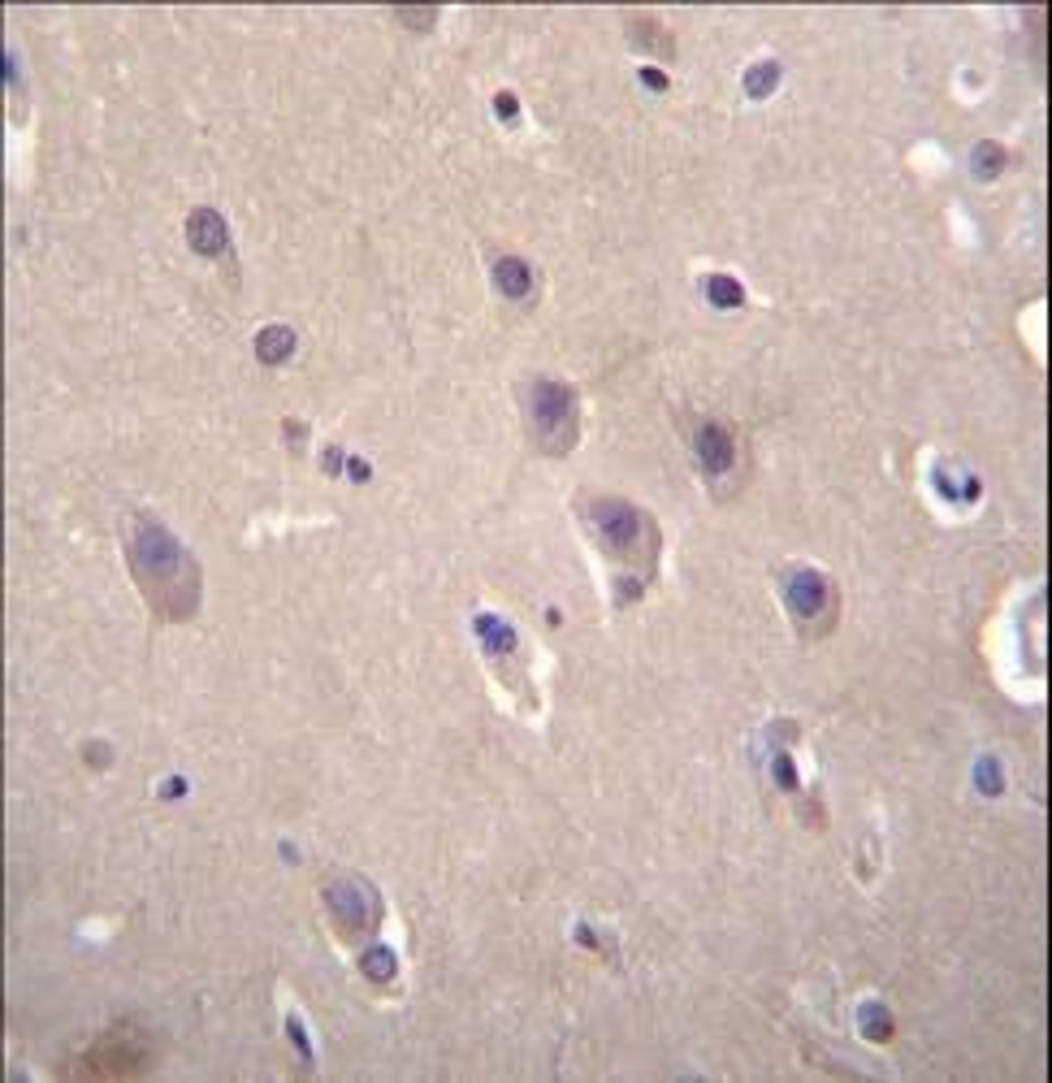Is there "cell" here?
Wrapping results in <instances>:
<instances>
[{
	"label": "cell",
	"instance_id": "5",
	"mask_svg": "<svg viewBox=\"0 0 1052 1083\" xmlns=\"http://www.w3.org/2000/svg\"><path fill=\"white\" fill-rule=\"evenodd\" d=\"M152 1066V1049L148 1040L130 1027H113L104 1032L96 1045L87 1049V1058L78 1062V1075H96V1079H126V1075H143Z\"/></svg>",
	"mask_w": 1052,
	"mask_h": 1083
},
{
	"label": "cell",
	"instance_id": "4",
	"mask_svg": "<svg viewBox=\"0 0 1052 1083\" xmlns=\"http://www.w3.org/2000/svg\"><path fill=\"white\" fill-rule=\"evenodd\" d=\"M784 603H788L793 624L806 637H819L836 624V585L814 568L784 572Z\"/></svg>",
	"mask_w": 1052,
	"mask_h": 1083
},
{
	"label": "cell",
	"instance_id": "18",
	"mask_svg": "<svg viewBox=\"0 0 1052 1083\" xmlns=\"http://www.w3.org/2000/svg\"><path fill=\"white\" fill-rule=\"evenodd\" d=\"M494 109H498V117H516V96H511V91H498Z\"/></svg>",
	"mask_w": 1052,
	"mask_h": 1083
},
{
	"label": "cell",
	"instance_id": "9",
	"mask_svg": "<svg viewBox=\"0 0 1052 1083\" xmlns=\"http://www.w3.org/2000/svg\"><path fill=\"white\" fill-rule=\"evenodd\" d=\"M494 286L507 299H529L533 295V269L520 256H498L494 260Z\"/></svg>",
	"mask_w": 1052,
	"mask_h": 1083
},
{
	"label": "cell",
	"instance_id": "16",
	"mask_svg": "<svg viewBox=\"0 0 1052 1083\" xmlns=\"http://www.w3.org/2000/svg\"><path fill=\"white\" fill-rule=\"evenodd\" d=\"M360 967L373 975V980H390V975H394V954H390V949H368V954L360 958Z\"/></svg>",
	"mask_w": 1052,
	"mask_h": 1083
},
{
	"label": "cell",
	"instance_id": "19",
	"mask_svg": "<svg viewBox=\"0 0 1052 1083\" xmlns=\"http://www.w3.org/2000/svg\"><path fill=\"white\" fill-rule=\"evenodd\" d=\"M775 776H780V785H784V789H793V785H797L793 763H788V759H775Z\"/></svg>",
	"mask_w": 1052,
	"mask_h": 1083
},
{
	"label": "cell",
	"instance_id": "17",
	"mask_svg": "<svg viewBox=\"0 0 1052 1083\" xmlns=\"http://www.w3.org/2000/svg\"><path fill=\"white\" fill-rule=\"evenodd\" d=\"M399 22H407L412 31H429L438 22V9H399Z\"/></svg>",
	"mask_w": 1052,
	"mask_h": 1083
},
{
	"label": "cell",
	"instance_id": "20",
	"mask_svg": "<svg viewBox=\"0 0 1052 1083\" xmlns=\"http://www.w3.org/2000/svg\"><path fill=\"white\" fill-rule=\"evenodd\" d=\"M641 78H646V83H650V87H659V91L667 87V78H663L659 70H641Z\"/></svg>",
	"mask_w": 1052,
	"mask_h": 1083
},
{
	"label": "cell",
	"instance_id": "7",
	"mask_svg": "<svg viewBox=\"0 0 1052 1083\" xmlns=\"http://www.w3.org/2000/svg\"><path fill=\"white\" fill-rule=\"evenodd\" d=\"M693 455H698L706 477H728L736 468V434L723 421H698L693 425Z\"/></svg>",
	"mask_w": 1052,
	"mask_h": 1083
},
{
	"label": "cell",
	"instance_id": "21",
	"mask_svg": "<svg viewBox=\"0 0 1052 1083\" xmlns=\"http://www.w3.org/2000/svg\"><path fill=\"white\" fill-rule=\"evenodd\" d=\"M87 754H91V759H96V767H104V763H109V750H100V746H91Z\"/></svg>",
	"mask_w": 1052,
	"mask_h": 1083
},
{
	"label": "cell",
	"instance_id": "13",
	"mask_svg": "<svg viewBox=\"0 0 1052 1083\" xmlns=\"http://www.w3.org/2000/svg\"><path fill=\"white\" fill-rule=\"evenodd\" d=\"M775 83H780V65H775V61H758V65H749V74H745V91H749V96H754V100H758V96H767V91H771Z\"/></svg>",
	"mask_w": 1052,
	"mask_h": 1083
},
{
	"label": "cell",
	"instance_id": "6",
	"mask_svg": "<svg viewBox=\"0 0 1052 1083\" xmlns=\"http://www.w3.org/2000/svg\"><path fill=\"white\" fill-rule=\"evenodd\" d=\"M325 906H330V919H334V928H338L343 941H364L381 919L377 893L355 876H338L330 889H325Z\"/></svg>",
	"mask_w": 1052,
	"mask_h": 1083
},
{
	"label": "cell",
	"instance_id": "15",
	"mask_svg": "<svg viewBox=\"0 0 1052 1083\" xmlns=\"http://www.w3.org/2000/svg\"><path fill=\"white\" fill-rule=\"evenodd\" d=\"M862 1032H866V1040H888V1036H892L888 1010H884V1006H866V1010H862Z\"/></svg>",
	"mask_w": 1052,
	"mask_h": 1083
},
{
	"label": "cell",
	"instance_id": "1",
	"mask_svg": "<svg viewBox=\"0 0 1052 1083\" xmlns=\"http://www.w3.org/2000/svg\"><path fill=\"white\" fill-rule=\"evenodd\" d=\"M130 577L161 620H191L200 611V564L156 516H135L126 529Z\"/></svg>",
	"mask_w": 1052,
	"mask_h": 1083
},
{
	"label": "cell",
	"instance_id": "3",
	"mask_svg": "<svg viewBox=\"0 0 1052 1083\" xmlns=\"http://www.w3.org/2000/svg\"><path fill=\"white\" fill-rule=\"evenodd\" d=\"M524 421H529V438L542 447L546 455H568L581 438V403H576V390L559 377H533L524 386Z\"/></svg>",
	"mask_w": 1052,
	"mask_h": 1083
},
{
	"label": "cell",
	"instance_id": "2",
	"mask_svg": "<svg viewBox=\"0 0 1052 1083\" xmlns=\"http://www.w3.org/2000/svg\"><path fill=\"white\" fill-rule=\"evenodd\" d=\"M581 516L585 529L594 533V542L607 551V559H615L628 572H641V581L650 577L654 559H659V529L641 507L624 499H585Z\"/></svg>",
	"mask_w": 1052,
	"mask_h": 1083
},
{
	"label": "cell",
	"instance_id": "8",
	"mask_svg": "<svg viewBox=\"0 0 1052 1083\" xmlns=\"http://www.w3.org/2000/svg\"><path fill=\"white\" fill-rule=\"evenodd\" d=\"M187 239L200 256H226L230 252V230H226V217L217 208H195L187 217Z\"/></svg>",
	"mask_w": 1052,
	"mask_h": 1083
},
{
	"label": "cell",
	"instance_id": "10",
	"mask_svg": "<svg viewBox=\"0 0 1052 1083\" xmlns=\"http://www.w3.org/2000/svg\"><path fill=\"white\" fill-rule=\"evenodd\" d=\"M256 356L265 364H282L295 356V330L291 325H269V330L256 334Z\"/></svg>",
	"mask_w": 1052,
	"mask_h": 1083
},
{
	"label": "cell",
	"instance_id": "11",
	"mask_svg": "<svg viewBox=\"0 0 1052 1083\" xmlns=\"http://www.w3.org/2000/svg\"><path fill=\"white\" fill-rule=\"evenodd\" d=\"M628 26H633V44L654 48V52H663V57H672V52H676L672 35H667L663 22H654L650 13H628Z\"/></svg>",
	"mask_w": 1052,
	"mask_h": 1083
},
{
	"label": "cell",
	"instance_id": "14",
	"mask_svg": "<svg viewBox=\"0 0 1052 1083\" xmlns=\"http://www.w3.org/2000/svg\"><path fill=\"white\" fill-rule=\"evenodd\" d=\"M970 169H975L979 178H996L1005 169V152H1001V143H979L975 156H970Z\"/></svg>",
	"mask_w": 1052,
	"mask_h": 1083
},
{
	"label": "cell",
	"instance_id": "12",
	"mask_svg": "<svg viewBox=\"0 0 1052 1083\" xmlns=\"http://www.w3.org/2000/svg\"><path fill=\"white\" fill-rule=\"evenodd\" d=\"M706 299L715 308H741L745 304V291H741V282L728 278V273H710L706 278Z\"/></svg>",
	"mask_w": 1052,
	"mask_h": 1083
}]
</instances>
